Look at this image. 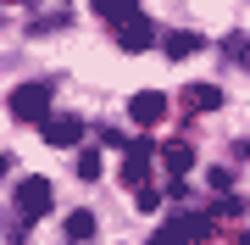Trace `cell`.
I'll list each match as a JSON object with an SVG mask.
<instances>
[{
  "instance_id": "obj_6",
  "label": "cell",
  "mask_w": 250,
  "mask_h": 245,
  "mask_svg": "<svg viewBox=\"0 0 250 245\" xmlns=\"http://www.w3.org/2000/svg\"><path fill=\"white\" fill-rule=\"evenodd\" d=\"M117 45H123V50H150L156 45V28L145 17H128V22H117Z\"/></svg>"
},
{
  "instance_id": "obj_3",
  "label": "cell",
  "mask_w": 250,
  "mask_h": 245,
  "mask_svg": "<svg viewBox=\"0 0 250 245\" xmlns=\"http://www.w3.org/2000/svg\"><path fill=\"white\" fill-rule=\"evenodd\" d=\"M156 156H161V151L150 145V139H134V145H128V156H123V184H128V190H145Z\"/></svg>"
},
{
  "instance_id": "obj_2",
  "label": "cell",
  "mask_w": 250,
  "mask_h": 245,
  "mask_svg": "<svg viewBox=\"0 0 250 245\" xmlns=\"http://www.w3.org/2000/svg\"><path fill=\"white\" fill-rule=\"evenodd\" d=\"M211 223H217L211 212H184V218H178V223H167L150 245H195V240H206V234H211Z\"/></svg>"
},
{
  "instance_id": "obj_1",
  "label": "cell",
  "mask_w": 250,
  "mask_h": 245,
  "mask_svg": "<svg viewBox=\"0 0 250 245\" xmlns=\"http://www.w3.org/2000/svg\"><path fill=\"white\" fill-rule=\"evenodd\" d=\"M6 111L22 117V123H45L50 117V84H17L11 100H6Z\"/></svg>"
},
{
  "instance_id": "obj_10",
  "label": "cell",
  "mask_w": 250,
  "mask_h": 245,
  "mask_svg": "<svg viewBox=\"0 0 250 245\" xmlns=\"http://www.w3.org/2000/svg\"><path fill=\"white\" fill-rule=\"evenodd\" d=\"M161 162H167L172 173H184L189 162H195V156H189V139H167V145H161Z\"/></svg>"
},
{
  "instance_id": "obj_8",
  "label": "cell",
  "mask_w": 250,
  "mask_h": 245,
  "mask_svg": "<svg viewBox=\"0 0 250 245\" xmlns=\"http://www.w3.org/2000/svg\"><path fill=\"white\" fill-rule=\"evenodd\" d=\"M184 106L189 111H217V106H223V89H217V84H189V89H184Z\"/></svg>"
},
{
  "instance_id": "obj_13",
  "label": "cell",
  "mask_w": 250,
  "mask_h": 245,
  "mask_svg": "<svg viewBox=\"0 0 250 245\" xmlns=\"http://www.w3.org/2000/svg\"><path fill=\"white\" fill-rule=\"evenodd\" d=\"M78 178H100V151H83L78 156Z\"/></svg>"
},
{
  "instance_id": "obj_7",
  "label": "cell",
  "mask_w": 250,
  "mask_h": 245,
  "mask_svg": "<svg viewBox=\"0 0 250 245\" xmlns=\"http://www.w3.org/2000/svg\"><path fill=\"white\" fill-rule=\"evenodd\" d=\"M39 134H45V145H78V139H83V123L78 117H45Z\"/></svg>"
},
{
  "instance_id": "obj_16",
  "label": "cell",
  "mask_w": 250,
  "mask_h": 245,
  "mask_svg": "<svg viewBox=\"0 0 250 245\" xmlns=\"http://www.w3.org/2000/svg\"><path fill=\"white\" fill-rule=\"evenodd\" d=\"M206 178H211V190H217V195H223V190H228V184H233V173H228V167H211V173H206Z\"/></svg>"
},
{
  "instance_id": "obj_14",
  "label": "cell",
  "mask_w": 250,
  "mask_h": 245,
  "mask_svg": "<svg viewBox=\"0 0 250 245\" xmlns=\"http://www.w3.org/2000/svg\"><path fill=\"white\" fill-rule=\"evenodd\" d=\"M134 200H139V212H156V206H161V195L150 190V184H145V190H134Z\"/></svg>"
},
{
  "instance_id": "obj_9",
  "label": "cell",
  "mask_w": 250,
  "mask_h": 245,
  "mask_svg": "<svg viewBox=\"0 0 250 245\" xmlns=\"http://www.w3.org/2000/svg\"><path fill=\"white\" fill-rule=\"evenodd\" d=\"M62 228H67V240H72V245H83V240L95 234V212H67V223H62Z\"/></svg>"
},
{
  "instance_id": "obj_15",
  "label": "cell",
  "mask_w": 250,
  "mask_h": 245,
  "mask_svg": "<svg viewBox=\"0 0 250 245\" xmlns=\"http://www.w3.org/2000/svg\"><path fill=\"white\" fill-rule=\"evenodd\" d=\"M211 218H239V200H228V195L211 200Z\"/></svg>"
},
{
  "instance_id": "obj_12",
  "label": "cell",
  "mask_w": 250,
  "mask_h": 245,
  "mask_svg": "<svg viewBox=\"0 0 250 245\" xmlns=\"http://www.w3.org/2000/svg\"><path fill=\"white\" fill-rule=\"evenodd\" d=\"M95 11L106 22H128V17H134V0H95Z\"/></svg>"
},
{
  "instance_id": "obj_17",
  "label": "cell",
  "mask_w": 250,
  "mask_h": 245,
  "mask_svg": "<svg viewBox=\"0 0 250 245\" xmlns=\"http://www.w3.org/2000/svg\"><path fill=\"white\" fill-rule=\"evenodd\" d=\"M233 245H250V234H233Z\"/></svg>"
},
{
  "instance_id": "obj_11",
  "label": "cell",
  "mask_w": 250,
  "mask_h": 245,
  "mask_svg": "<svg viewBox=\"0 0 250 245\" xmlns=\"http://www.w3.org/2000/svg\"><path fill=\"white\" fill-rule=\"evenodd\" d=\"M161 45H167V56H178V62H184V56L200 50V34H184V28H178V34H167Z\"/></svg>"
},
{
  "instance_id": "obj_5",
  "label": "cell",
  "mask_w": 250,
  "mask_h": 245,
  "mask_svg": "<svg viewBox=\"0 0 250 245\" xmlns=\"http://www.w3.org/2000/svg\"><path fill=\"white\" fill-rule=\"evenodd\" d=\"M128 117H134L139 128H156L161 117H167V95H156V89L134 95V100H128Z\"/></svg>"
},
{
  "instance_id": "obj_4",
  "label": "cell",
  "mask_w": 250,
  "mask_h": 245,
  "mask_svg": "<svg viewBox=\"0 0 250 245\" xmlns=\"http://www.w3.org/2000/svg\"><path fill=\"white\" fill-rule=\"evenodd\" d=\"M50 200H56L50 178H22V184H17V212H22V218H45Z\"/></svg>"
}]
</instances>
